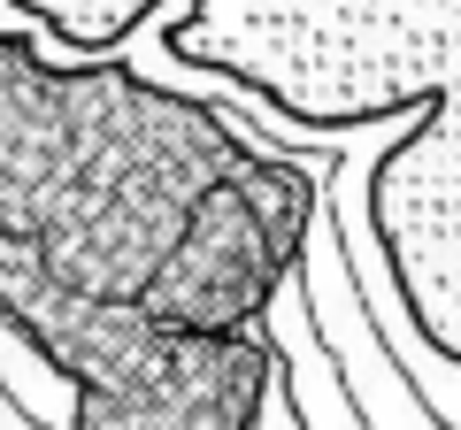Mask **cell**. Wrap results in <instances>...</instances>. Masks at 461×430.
<instances>
[{
    "label": "cell",
    "instance_id": "cell-1",
    "mask_svg": "<svg viewBox=\"0 0 461 430\" xmlns=\"http://www.w3.org/2000/svg\"><path fill=\"white\" fill-rule=\"evenodd\" d=\"M315 238V177L131 69L0 39V323L93 430H254V315Z\"/></svg>",
    "mask_w": 461,
    "mask_h": 430
}]
</instances>
